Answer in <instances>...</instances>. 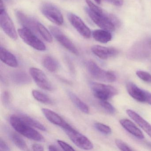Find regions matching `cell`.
<instances>
[{"label": "cell", "mask_w": 151, "mask_h": 151, "mask_svg": "<svg viewBox=\"0 0 151 151\" xmlns=\"http://www.w3.org/2000/svg\"><path fill=\"white\" fill-rule=\"evenodd\" d=\"M9 122L16 131L26 137L38 142L45 141V138L41 134L22 120L18 116H11L9 118Z\"/></svg>", "instance_id": "cell-1"}, {"label": "cell", "mask_w": 151, "mask_h": 151, "mask_svg": "<svg viewBox=\"0 0 151 151\" xmlns=\"http://www.w3.org/2000/svg\"><path fill=\"white\" fill-rule=\"evenodd\" d=\"M86 11L92 21L102 29L114 31L116 27H119L121 25L119 19L114 15L109 14L106 15L99 14L92 11L89 8H86Z\"/></svg>", "instance_id": "cell-2"}, {"label": "cell", "mask_w": 151, "mask_h": 151, "mask_svg": "<svg viewBox=\"0 0 151 151\" xmlns=\"http://www.w3.org/2000/svg\"><path fill=\"white\" fill-rule=\"evenodd\" d=\"M87 67L90 74L97 80L107 83H113L116 80V77L114 73L102 69L93 61H89Z\"/></svg>", "instance_id": "cell-3"}, {"label": "cell", "mask_w": 151, "mask_h": 151, "mask_svg": "<svg viewBox=\"0 0 151 151\" xmlns=\"http://www.w3.org/2000/svg\"><path fill=\"white\" fill-rule=\"evenodd\" d=\"M0 25L3 31L10 38L14 40L17 39V34L14 25L6 11L2 0L0 2Z\"/></svg>", "instance_id": "cell-4"}, {"label": "cell", "mask_w": 151, "mask_h": 151, "mask_svg": "<svg viewBox=\"0 0 151 151\" xmlns=\"http://www.w3.org/2000/svg\"><path fill=\"white\" fill-rule=\"evenodd\" d=\"M70 140L76 146L84 150H91L93 146L91 140L70 125L63 129Z\"/></svg>", "instance_id": "cell-5"}, {"label": "cell", "mask_w": 151, "mask_h": 151, "mask_svg": "<svg viewBox=\"0 0 151 151\" xmlns=\"http://www.w3.org/2000/svg\"><path fill=\"white\" fill-rule=\"evenodd\" d=\"M94 96L101 101H107L118 94V91L111 86L92 82L90 83Z\"/></svg>", "instance_id": "cell-6"}, {"label": "cell", "mask_w": 151, "mask_h": 151, "mask_svg": "<svg viewBox=\"0 0 151 151\" xmlns=\"http://www.w3.org/2000/svg\"><path fill=\"white\" fill-rule=\"evenodd\" d=\"M20 37L27 45L38 51H44L46 49V46L30 29L25 27L18 29Z\"/></svg>", "instance_id": "cell-7"}, {"label": "cell", "mask_w": 151, "mask_h": 151, "mask_svg": "<svg viewBox=\"0 0 151 151\" xmlns=\"http://www.w3.org/2000/svg\"><path fill=\"white\" fill-rule=\"evenodd\" d=\"M41 12L48 20L56 25L63 24V16L60 11L54 5L47 3L43 4L41 7Z\"/></svg>", "instance_id": "cell-8"}, {"label": "cell", "mask_w": 151, "mask_h": 151, "mask_svg": "<svg viewBox=\"0 0 151 151\" xmlns=\"http://www.w3.org/2000/svg\"><path fill=\"white\" fill-rule=\"evenodd\" d=\"M49 29L52 35L63 46L74 54L78 55L79 52L77 48L60 29L55 26H51Z\"/></svg>", "instance_id": "cell-9"}, {"label": "cell", "mask_w": 151, "mask_h": 151, "mask_svg": "<svg viewBox=\"0 0 151 151\" xmlns=\"http://www.w3.org/2000/svg\"><path fill=\"white\" fill-rule=\"evenodd\" d=\"M29 73L38 86L46 91H52L53 87L45 73L39 69L31 68Z\"/></svg>", "instance_id": "cell-10"}, {"label": "cell", "mask_w": 151, "mask_h": 151, "mask_svg": "<svg viewBox=\"0 0 151 151\" xmlns=\"http://www.w3.org/2000/svg\"><path fill=\"white\" fill-rule=\"evenodd\" d=\"M68 18L72 26L81 36L86 39L91 37L90 29L80 17L74 14L70 13L68 14Z\"/></svg>", "instance_id": "cell-11"}, {"label": "cell", "mask_w": 151, "mask_h": 151, "mask_svg": "<svg viewBox=\"0 0 151 151\" xmlns=\"http://www.w3.org/2000/svg\"><path fill=\"white\" fill-rule=\"evenodd\" d=\"M91 51L95 55L102 60H106L114 57L119 53L118 50L114 47H106L98 45L92 47Z\"/></svg>", "instance_id": "cell-12"}, {"label": "cell", "mask_w": 151, "mask_h": 151, "mask_svg": "<svg viewBox=\"0 0 151 151\" xmlns=\"http://www.w3.org/2000/svg\"><path fill=\"white\" fill-rule=\"evenodd\" d=\"M126 89L129 94L137 101L146 102L147 91L140 89L135 84L129 82L126 85Z\"/></svg>", "instance_id": "cell-13"}, {"label": "cell", "mask_w": 151, "mask_h": 151, "mask_svg": "<svg viewBox=\"0 0 151 151\" xmlns=\"http://www.w3.org/2000/svg\"><path fill=\"white\" fill-rule=\"evenodd\" d=\"M42 112L46 118L52 123L61 127L63 129L69 126L68 123L54 111L48 109L43 108Z\"/></svg>", "instance_id": "cell-14"}, {"label": "cell", "mask_w": 151, "mask_h": 151, "mask_svg": "<svg viewBox=\"0 0 151 151\" xmlns=\"http://www.w3.org/2000/svg\"><path fill=\"white\" fill-rule=\"evenodd\" d=\"M126 113L151 138V124L133 110L127 109Z\"/></svg>", "instance_id": "cell-15"}, {"label": "cell", "mask_w": 151, "mask_h": 151, "mask_svg": "<svg viewBox=\"0 0 151 151\" xmlns=\"http://www.w3.org/2000/svg\"><path fill=\"white\" fill-rule=\"evenodd\" d=\"M16 16L19 22L24 27L28 28L32 31L37 32V24L38 22L35 19L29 17L21 11H17L16 13Z\"/></svg>", "instance_id": "cell-16"}, {"label": "cell", "mask_w": 151, "mask_h": 151, "mask_svg": "<svg viewBox=\"0 0 151 151\" xmlns=\"http://www.w3.org/2000/svg\"><path fill=\"white\" fill-rule=\"evenodd\" d=\"M120 123L122 126L132 135L139 139L144 138L143 132L130 120L123 119L120 120Z\"/></svg>", "instance_id": "cell-17"}, {"label": "cell", "mask_w": 151, "mask_h": 151, "mask_svg": "<svg viewBox=\"0 0 151 151\" xmlns=\"http://www.w3.org/2000/svg\"><path fill=\"white\" fill-rule=\"evenodd\" d=\"M0 59L9 67L16 68L18 66V62L15 56L2 46L0 47Z\"/></svg>", "instance_id": "cell-18"}, {"label": "cell", "mask_w": 151, "mask_h": 151, "mask_svg": "<svg viewBox=\"0 0 151 151\" xmlns=\"http://www.w3.org/2000/svg\"><path fill=\"white\" fill-rule=\"evenodd\" d=\"M92 36L95 40L104 44L111 41L112 39V35L109 31L104 29L94 31L93 32Z\"/></svg>", "instance_id": "cell-19"}, {"label": "cell", "mask_w": 151, "mask_h": 151, "mask_svg": "<svg viewBox=\"0 0 151 151\" xmlns=\"http://www.w3.org/2000/svg\"><path fill=\"white\" fill-rule=\"evenodd\" d=\"M68 95L72 102L79 110L85 114H88L89 113L90 110L89 107L76 95L72 92L69 91Z\"/></svg>", "instance_id": "cell-20"}, {"label": "cell", "mask_w": 151, "mask_h": 151, "mask_svg": "<svg viewBox=\"0 0 151 151\" xmlns=\"http://www.w3.org/2000/svg\"><path fill=\"white\" fill-rule=\"evenodd\" d=\"M11 77L13 81L18 84H25L31 82L29 77L26 73L23 71L14 72Z\"/></svg>", "instance_id": "cell-21"}, {"label": "cell", "mask_w": 151, "mask_h": 151, "mask_svg": "<svg viewBox=\"0 0 151 151\" xmlns=\"http://www.w3.org/2000/svg\"><path fill=\"white\" fill-rule=\"evenodd\" d=\"M9 137L13 143L17 147L23 151H28V146L23 139L17 133L14 132H9Z\"/></svg>", "instance_id": "cell-22"}, {"label": "cell", "mask_w": 151, "mask_h": 151, "mask_svg": "<svg viewBox=\"0 0 151 151\" xmlns=\"http://www.w3.org/2000/svg\"><path fill=\"white\" fill-rule=\"evenodd\" d=\"M18 116L23 120L24 122L32 127H35L43 131H46L47 129L45 125L40 122L38 121L33 119L32 117L25 114H20Z\"/></svg>", "instance_id": "cell-23"}, {"label": "cell", "mask_w": 151, "mask_h": 151, "mask_svg": "<svg viewBox=\"0 0 151 151\" xmlns=\"http://www.w3.org/2000/svg\"><path fill=\"white\" fill-rule=\"evenodd\" d=\"M43 64L45 68L52 72L56 71L59 67L56 60L50 56H46L44 58Z\"/></svg>", "instance_id": "cell-24"}, {"label": "cell", "mask_w": 151, "mask_h": 151, "mask_svg": "<svg viewBox=\"0 0 151 151\" xmlns=\"http://www.w3.org/2000/svg\"><path fill=\"white\" fill-rule=\"evenodd\" d=\"M37 32L39 33L43 39L48 43H52V37L49 31L42 24L38 22L37 27Z\"/></svg>", "instance_id": "cell-25"}, {"label": "cell", "mask_w": 151, "mask_h": 151, "mask_svg": "<svg viewBox=\"0 0 151 151\" xmlns=\"http://www.w3.org/2000/svg\"><path fill=\"white\" fill-rule=\"evenodd\" d=\"M32 94L33 97L40 102L44 103H51L52 102L51 99L47 95L39 91L33 90Z\"/></svg>", "instance_id": "cell-26"}, {"label": "cell", "mask_w": 151, "mask_h": 151, "mask_svg": "<svg viewBox=\"0 0 151 151\" xmlns=\"http://www.w3.org/2000/svg\"><path fill=\"white\" fill-rule=\"evenodd\" d=\"M94 126L98 131L103 134L108 135L111 133V129L109 126L106 124L101 123L97 122L95 123Z\"/></svg>", "instance_id": "cell-27"}, {"label": "cell", "mask_w": 151, "mask_h": 151, "mask_svg": "<svg viewBox=\"0 0 151 151\" xmlns=\"http://www.w3.org/2000/svg\"><path fill=\"white\" fill-rule=\"evenodd\" d=\"M136 75L141 80L147 83H151V75L148 72L142 70H138Z\"/></svg>", "instance_id": "cell-28"}, {"label": "cell", "mask_w": 151, "mask_h": 151, "mask_svg": "<svg viewBox=\"0 0 151 151\" xmlns=\"http://www.w3.org/2000/svg\"><path fill=\"white\" fill-rule=\"evenodd\" d=\"M100 104L109 114H113L115 112V109L114 106L106 101H101Z\"/></svg>", "instance_id": "cell-29"}, {"label": "cell", "mask_w": 151, "mask_h": 151, "mask_svg": "<svg viewBox=\"0 0 151 151\" xmlns=\"http://www.w3.org/2000/svg\"><path fill=\"white\" fill-rule=\"evenodd\" d=\"M115 143L116 146L122 151H133V149L129 147L127 144H125L124 141L121 139H116Z\"/></svg>", "instance_id": "cell-30"}, {"label": "cell", "mask_w": 151, "mask_h": 151, "mask_svg": "<svg viewBox=\"0 0 151 151\" xmlns=\"http://www.w3.org/2000/svg\"><path fill=\"white\" fill-rule=\"evenodd\" d=\"M58 144L64 151H75V149L72 147L61 140H57Z\"/></svg>", "instance_id": "cell-31"}, {"label": "cell", "mask_w": 151, "mask_h": 151, "mask_svg": "<svg viewBox=\"0 0 151 151\" xmlns=\"http://www.w3.org/2000/svg\"><path fill=\"white\" fill-rule=\"evenodd\" d=\"M10 149L7 144L1 139H0V151H10Z\"/></svg>", "instance_id": "cell-32"}, {"label": "cell", "mask_w": 151, "mask_h": 151, "mask_svg": "<svg viewBox=\"0 0 151 151\" xmlns=\"http://www.w3.org/2000/svg\"><path fill=\"white\" fill-rule=\"evenodd\" d=\"M105 1L118 7L122 6L124 3L123 0H105Z\"/></svg>", "instance_id": "cell-33"}, {"label": "cell", "mask_w": 151, "mask_h": 151, "mask_svg": "<svg viewBox=\"0 0 151 151\" xmlns=\"http://www.w3.org/2000/svg\"><path fill=\"white\" fill-rule=\"evenodd\" d=\"M3 101L4 104L8 105L9 102V96L8 92H5L3 94Z\"/></svg>", "instance_id": "cell-34"}, {"label": "cell", "mask_w": 151, "mask_h": 151, "mask_svg": "<svg viewBox=\"0 0 151 151\" xmlns=\"http://www.w3.org/2000/svg\"><path fill=\"white\" fill-rule=\"evenodd\" d=\"M32 149L33 151H42L44 150V147L43 146L37 144H34L32 145Z\"/></svg>", "instance_id": "cell-35"}, {"label": "cell", "mask_w": 151, "mask_h": 151, "mask_svg": "<svg viewBox=\"0 0 151 151\" xmlns=\"http://www.w3.org/2000/svg\"><path fill=\"white\" fill-rule=\"evenodd\" d=\"M146 102L151 105V93L147 91L146 99Z\"/></svg>", "instance_id": "cell-36"}, {"label": "cell", "mask_w": 151, "mask_h": 151, "mask_svg": "<svg viewBox=\"0 0 151 151\" xmlns=\"http://www.w3.org/2000/svg\"><path fill=\"white\" fill-rule=\"evenodd\" d=\"M48 150L49 151H60V149H59L58 147H55V146L53 145H51L49 146L48 147Z\"/></svg>", "instance_id": "cell-37"}, {"label": "cell", "mask_w": 151, "mask_h": 151, "mask_svg": "<svg viewBox=\"0 0 151 151\" xmlns=\"http://www.w3.org/2000/svg\"><path fill=\"white\" fill-rule=\"evenodd\" d=\"M94 1L98 4H100L101 2V0H94Z\"/></svg>", "instance_id": "cell-38"}, {"label": "cell", "mask_w": 151, "mask_h": 151, "mask_svg": "<svg viewBox=\"0 0 151 151\" xmlns=\"http://www.w3.org/2000/svg\"><path fill=\"white\" fill-rule=\"evenodd\" d=\"M148 45H149L151 47V40H149V41H148Z\"/></svg>", "instance_id": "cell-39"}]
</instances>
